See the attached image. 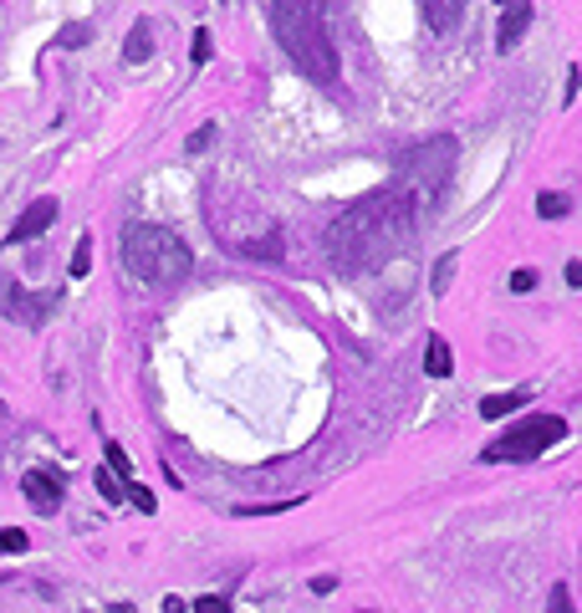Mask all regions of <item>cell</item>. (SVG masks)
<instances>
[{
  "label": "cell",
  "mask_w": 582,
  "mask_h": 613,
  "mask_svg": "<svg viewBox=\"0 0 582 613\" xmlns=\"http://www.w3.org/2000/svg\"><path fill=\"white\" fill-rule=\"evenodd\" d=\"M103 450H108V471L118 475V481H133V460H128V450H123V445H118V440H108Z\"/></svg>",
  "instance_id": "2e32d148"
},
{
  "label": "cell",
  "mask_w": 582,
  "mask_h": 613,
  "mask_svg": "<svg viewBox=\"0 0 582 613\" xmlns=\"http://www.w3.org/2000/svg\"><path fill=\"white\" fill-rule=\"evenodd\" d=\"M567 210H572V200H567V194H536V215H542V221H562Z\"/></svg>",
  "instance_id": "9a60e30c"
},
{
  "label": "cell",
  "mask_w": 582,
  "mask_h": 613,
  "mask_svg": "<svg viewBox=\"0 0 582 613\" xmlns=\"http://www.w3.org/2000/svg\"><path fill=\"white\" fill-rule=\"evenodd\" d=\"M414 236V194L404 185H389L378 194H363L347 215L327 230V256L337 271H368L404 251Z\"/></svg>",
  "instance_id": "6da1fadb"
},
{
  "label": "cell",
  "mask_w": 582,
  "mask_h": 613,
  "mask_svg": "<svg viewBox=\"0 0 582 613\" xmlns=\"http://www.w3.org/2000/svg\"><path fill=\"white\" fill-rule=\"evenodd\" d=\"M210 139H215V123L194 128V133H189V143H184V149H189V154H205V149H210Z\"/></svg>",
  "instance_id": "7402d4cb"
},
{
  "label": "cell",
  "mask_w": 582,
  "mask_h": 613,
  "mask_svg": "<svg viewBox=\"0 0 582 613\" xmlns=\"http://www.w3.org/2000/svg\"><path fill=\"white\" fill-rule=\"evenodd\" d=\"M93 41V21H72L62 36H57V47H67V51H77V47H87Z\"/></svg>",
  "instance_id": "e0dca14e"
},
{
  "label": "cell",
  "mask_w": 582,
  "mask_h": 613,
  "mask_svg": "<svg viewBox=\"0 0 582 613\" xmlns=\"http://www.w3.org/2000/svg\"><path fill=\"white\" fill-rule=\"evenodd\" d=\"M123 496H128V501H133V506H139L143 517H148V511H154V506H158V501H154V491H148V486H128Z\"/></svg>",
  "instance_id": "44dd1931"
},
{
  "label": "cell",
  "mask_w": 582,
  "mask_h": 613,
  "mask_svg": "<svg viewBox=\"0 0 582 613\" xmlns=\"http://www.w3.org/2000/svg\"><path fill=\"white\" fill-rule=\"evenodd\" d=\"M57 221V200L51 194H41V200H31L26 210H21V221L11 225V236H5V246H21V240H36L47 225Z\"/></svg>",
  "instance_id": "52a82bcc"
},
{
  "label": "cell",
  "mask_w": 582,
  "mask_h": 613,
  "mask_svg": "<svg viewBox=\"0 0 582 613\" xmlns=\"http://www.w3.org/2000/svg\"><path fill=\"white\" fill-rule=\"evenodd\" d=\"M57 307V292L47 297H31V292H5V317H16V322H47V312Z\"/></svg>",
  "instance_id": "9c48e42d"
},
{
  "label": "cell",
  "mask_w": 582,
  "mask_h": 613,
  "mask_svg": "<svg viewBox=\"0 0 582 613\" xmlns=\"http://www.w3.org/2000/svg\"><path fill=\"white\" fill-rule=\"evenodd\" d=\"M87 271H93V236H82L72 251V276H87Z\"/></svg>",
  "instance_id": "d6986e66"
},
{
  "label": "cell",
  "mask_w": 582,
  "mask_h": 613,
  "mask_svg": "<svg viewBox=\"0 0 582 613\" xmlns=\"http://www.w3.org/2000/svg\"><path fill=\"white\" fill-rule=\"evenodd\" d=\"M93 481H97V491H103L108 501H123V481H118V475H112V471H97Z\"/></svg>",
  "instance_id": "ffe728a7"
},
{
  "label": "cell",
  "mask_w": 582,
  "mask_h": 613,
  "mask_svg": "<svg viewBox=\"0 0 582 613\" xmlns=\"http://www.w3.org/2000/svg\"><path fill=\"white\" fill-rule=\"evenodd\" d=\"M26 547H31V536L21 532V527H5V532H0V557H21Z\"/></svg>",
  "instance_id": "ac0fdd59"
},
{
  "label": "cell",
  "mask_w": 582,
  "mask_h": 613,
  "mask_svg": "<svg viewBox=\"0 0 582 613\" xmlns=\"http://www.w3.org/2000/svg\"><path fill=\"white\" fill-rule=\"evenodd\" d=\"M455 139H429L419 143V149H409V154L398 158V185L409 189H429V194H440L444 185H450V174H455Z\"/></svg>",
  "instance_id": "277c9868"
},
{
  "label": "cell",
  "mask_w": 582,
  "mask_h": 613,
  "mask_svg": "<svg viewBox=\"0 0 582 613\" xmlns=\"http://www.w3.org/2000/svg\"><path fill=\"white\" fill-rule=\"evenodd\" d=\"M307 588H312L317 598H332V593H337V578H332V572H322V578H312Z\"/></svg>",
  "instance_id": "484cf974"
},
{
  "label": "cell",
  "mask_w": 582,
  "mask_h": 613,
  "mask_svg": "<svg viewBox=\"0 0 582 613\" xmlns=\"http://www.w3.org/2000/svg\"><path fill=\"white\" fill-rule=\"evenodd\" d=\"M21 491H26V501L36 506V511H57L62 506V491H67V475L51 471V465H41V471H26L21 475Z\"/></svg>",
  "instance_id": "8992f818"
},
{
  "label": "cell",
  "mask_w": 582,
  "mask_h": 613,
  "mask_svg": "<svg viewBox=\"0 0 582 613\" xmlns=\"http://www.w3.org/2000/svg\"><path fill=\"white\" fill-rule=\"evenodd\" d=\"M547 613H572V593H567L562 582L551 588V598H547Z\"/></svg>",
  "instance_id": "603a6c76"
},
{
  "label": "cell",
  "mask_w": 582,
  "mask_h": 613,
  "mask_svg": "<svg viewBox=\"0 0 582 613\" xmlns=\"http://www.w3.org/2000/svg\"><path fill=\"white\" fill-rule=\"evenodd\" d=\"M194 613H230V598L210 593V598H200V603H194Z\"/></svg>",
  "instance_id": "d4e9b609"
},
{
  "label": "cell",
  "mask_w": 582,
  "mask_h": 613,
  "mask_svg": "<svg viewBox=\"0 0 582 613\" xmlns=\"http://www.w3.org/2000/svg\"><path fill=\"white\" fill-rule=\"evenodd\" d=\"M521 404H532V389H511V393H486V399H480V419H506V414H516Z\"/></svg>",
  "instance_id": "8fae6325"
},
{
  "label": "cell",
  "mask_w": 582,
  "mask_h": 613,
  "mask_svg": "<svg viewBox=\"0 0 582 613\" xmlns=\"http://www.w3.org/2000/svg\"><path fill=\"white\" fill-rule=\"evenodd\" d=\"M567 435V419H557V414H532L526 425H516L511 435H501L496 445H486V460H536L542 450H551V445Z\"/></svg>",
  "instance_id": "5b68a950"
},
{
  "label": "cell",
  "mask_w": 582,
  "mask_h": 613,
  "mask_svg": "<svg viewBox=\"0 0 582 613\" xmlns=\"http://www.w3.org/2000/svg\"><path fill=\"white\" fill-rule=\"evenodd\" d=\"M526 26H532V0H506L501 32H496V51H501V57H511V47L526 36Z\"/></svg>",
  "instance_id": "ba28073f"
},
{
  "label": "cell",
  "mask_w": 582,
  "mask_h": 613,
  "mask_svg": "<svg viewBox=\"0 0 582 613\" xmlns=\"http://www.w3.org/2000/svg\"><path fill=\"white\" fill-rule=\"evenodd\" d=\"M419 5H425V16H429V32L444 36V32H455V21L465 16L470 0H419Z\"/></svg>",
  "instance_id": "30bf717a"
},
{
  "label": "cell",
  "mask_w": 582,
  "mask_h": 613,
  "mask_svg": "<svg viewBox=\"0 0 582 613\" xmlns=\"http://www.w3.org/2000/svg\"><path fill=\"white\" fill-rule=\"evenodd\" d=\"M567 286H582V261H567Z\"/></svg>",
  "instance_id": "f1b7e54d"
},
{
  "label": "cell",
  "mask_w": 582,
  "mask_h": 613,
  "mask_svg": "<svg viewBox=\"0 0 582 613\" xmlns=\"http://www.w3.org/2000/svg\"><path fill=\"white\" fill-rule=\"evenodd\" d=\"M271 32L312 82H337V47L322 0H271Z\"/></svg>",
  "instance_id": "7a4b0ae2"
},
{
  "label": "cell",
  "mask_w": 582,
  "mask_h": 613,
  "mask_svg": "<svg viewBox=\"0 0 582 613\" xmlns=\"http://www.w3.org/2000/svg\"><path fill=\"white\" fill-rule=\"evenodd\" d=\"M154 51V36H148V21H133L128 26V41H123V62H143Z\"/></svg>",
  "instance_id": "4fadbf2b"
},
{
  "label": "cell",
  "mask_w": 582,
  "mask_h": 613,
  "mask_svg": "<svg viewBox=\"0 0 582 613\" xmlns=\"http://www.w3.org/2000/svg\"><path fill=\"white\" fill-rule=\"evenodd\" d=\"M578 87H582V62L567 72V93H562V103H572V97H578Z\"/></svg>",
  "instance_id": "83f0119b"
},
{
  "label": "cell",
  "mask_w": 582,
  "mask_h": 613,
  "mask_svg": "<svg viewBox=\"0 0 582 613\" xmlns=\"http://www.w3.org/2000/svg\"><path fill=\"white\" fill-rule=\"evenodd\" d=\"M455 266H460V251H450V256H440V261H434V282H429V292H434V297H444V292H450Z\"/></svg>",
  "instance_id": "5bb4252c"
},
{
  "label": "cell",
  "mask_w": 582,
  "mask_h": 613,
  "mask_svg": "<svg viewBox=\"0 0 582 613\" xmlns=\"http://www.w3.org/2000/svg\"><path fill=\"white\" fill-rule=\"evenodd\" d=\"M536 286V271H511V292H532Z\"/></svg>",
  "instance_id": "4316f807"
},
{
  "label": "cell",
  "mask_w": 582,
  "mask_h": 613,
  "mask_svg": "<svg viewBox=\"0 0 582 613\" xmlns=\"http://www.w3.org/2000/svg\"><path fill=\"white\" fill-rule=\"evenodd\" d=\"M123 266H128L133 282L169 286L194 266V256H189L184 236L169 230V225H128L123 230Z\"/></svg>",
  "instance_id": "3957f363"
},
{
  "label": "cell",
  "mask_w": 582,
  "mask_h": 613,
  "mask_svg": "<svg viewBox=\"0 0 582 613\" xmlns=\"http://www.w3.org/2000/svg\"><path fill=\"white\" fill-rule=\"evenodd\" d=\"M189 62H210V32H194V41H189Z\"/></svg>",
  "instance_id": "cb8c5ba5"
},
{
  "label": "cell",
  "mask_w": 582,
  "mask_h": 613,
  "mask_svg": "<svg viewBox=\"0 0 582 613\" xmlns=\"http://www.w3.org/2000/svg\"><path fill=\"white\" fill-rule=\"evenodd\" d=\"M450 368H455V358H450V343L434 332V338L425 343V374H429V378H450Z\"/></svg>",
  "instance_id": "7c38bea8"
},
{
  "label": "cell",
  "mask_w": 582,
  "mask_h": 613,
  "mask_svg": "<svg viewBox=\"0 0 582 613\" xmlns=\"http://www.w3.org/2000/svg\"><path fill=\"white\" fill-rule=\"evenodd\" d=\"M108 613H133V603H112V608Z\"/></svg>",
  "instance_id": "f546056e"
}]
</instances>
